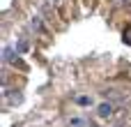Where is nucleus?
<instances>
[{"label": "nucleus", "mask_w": 131, "mask_h": 127, "mask_svg": "<svg viewBox=\"0 0 131 127\" xmlns=\"http://www.w3.org/2000/svg\"><path fill=\"white\" fill-rule=\"evenodd\" d=\"M30 28H32L35 32H46V28H44V23H41V16H32Z\"/></svg>", "instance_id": "3"}, {"label": "nucleus", "mask_w": 131, "mask_h": 127, "mask_svg": "<svg viewBox=\"0 0 131 127\" xmlns=\"http://www.w3.org/2000/svg\"><path fill=\"white\" fill-rule=\"evenodd\" d=\"M14 49H16V53H25V51H28V42H25V39H21Z\"/></svg>", "instance_id": "6"}, {"label": "nucleus", "mask_w": 131, "mask_h": 127, "mask_svg": "<svg viewBox=\"0 0 131 127\" xmlns=\"http://www.w3.org/2000/svg\"><path fill=\"white\" fill-rule=\"evenodd\" d=\"M16 56H18L16 49H12V46H5L2 49V60L5 62H16Z\"/></svg>", "instance_id": "2"}, {"label": "nucleus", "mask_w": 131, "mask_h": 127, "mask_svg": "<svg viewBox=\"0 0 131 127\" xmlns=\"http://www.w3.org/2000/svg\"><path fill=\"white\" fill-rule=\"evenodd\" d=\"M97 113H99L101 118H108V116H113V113H115V106H113L111 102H104V104H99Z\"/></svg>", "instance_id": "1"}, {"label": "nucleus", "mask_w": 131, "mask_h": 127, "mask_svg": "<svg viewBox=\"0 0 131 127\" xmlns=\"http://www.w3.org/2000/svg\"><path fill=\"white\" fill-rule=\"evenodd\" d=\"M113 2H115V5H120V7H122V5H127V2H129V0H113Z\"/></svg>", "instance_id": "7"}, {"label": "nucleus", "mask_w": 131, "mask_h": 127, "mask_svg": "<svg viewBox=\"0 0 131 127\" xmlns=\"http://www.w3.org/2000/svg\"><path fill=\"white\" fill-rule=\"evenodd\" d=\"M55 2H60V0H55Z\"/></svg>", "instance_id": "8"}, {"label": "nucleus", "mask_w": 131, "mask_h": 127, "mask_svg": "<svg viewBox=\"0 0 131 127\" xmlns=\"http://www.w3.org/2000/svg\"><path fill=\"white\" fill-rule=\"evenodd\" d=\"M76 104H81V106H90V104H92V99H90V97H85V95H78V97H76Z\"/></svg>", "instance_id": "5"}, {"label": "nucleus", "mask_w": 131, "mask_h": 127, "mask_svg": "<svg viewBox=\"0 0 131 127\" xmlns=\"http://www.w3.org/2000/svg\"><path fill=\"white\" fill-rule=\"evenodd\" d=\"M5 97H9V104H21V99H23V95H21V90H14V95H9V93H5Z\"/></svg>", "instance_id": "4"}]
</instances>
